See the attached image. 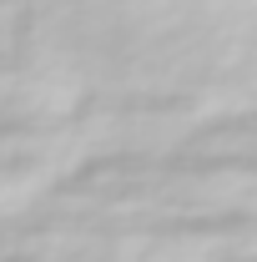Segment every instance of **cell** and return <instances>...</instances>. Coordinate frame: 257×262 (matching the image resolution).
Masks as SVG:
<instances>
[]
</instances>
